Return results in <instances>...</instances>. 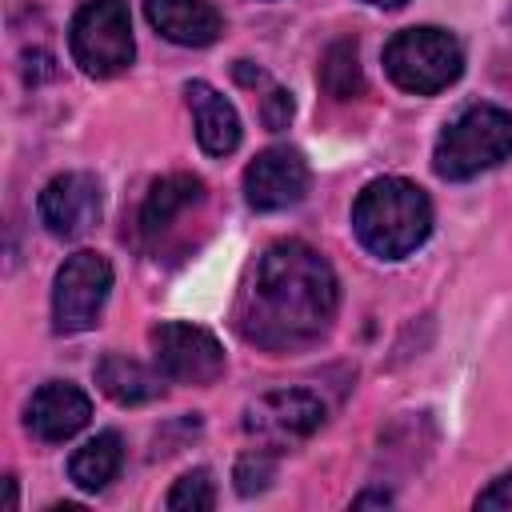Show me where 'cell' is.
I'll list each match as a JSON object with an SVG mask.
<instances>
[{
  "mask_svg": "<svg viewBox=\"0 0 512 512\" xmlns=\"http://www.w3.org/2000/svg\"><path fill=\"white\" fill-rule=\"evenodd\" d=\"M340 288L332 264L304 240L268 244L232 308L236 332L264 352L316 344L336 320Z\"/></svg>",
  "mask_w": 512,
  "mask_h": 512,
  "instance_id": "cell-1",
  "label": "cell"
},
{
  "mask_svg": "<svg viewBox=\"0 0 512 512\" xmlns=\"http://www.w3.org/2000/svg\"><path fill=\"white\" fill-rule=\"evenodd\" d=\"M352 232L372 256L404 260L432 232V200L404 176H380L360 188L352 204Z\"/></svg>",
  "mask_w": 512,
  "mask_h": 512,
  "instance_id": "cell-2",
  "label": "cell"
},
{
  "mask_svg": "<svg viewBox=\"0 0 512 512\" xmlns=\"http://www.w3.org/2000/svg\"><path fill=\"white\" fill-rule=\"evenodd\" d=\"M512 156V112L500 104L464 108L432 148V168L444 180H472Z\"/></svg>",
  "mask_w": 512,
  "mask_h": 512,
  "instance_id": "cell-3",
  "label": "cell"
},
{
  "mask_svg": "<svg viewBox=\"0 0 512 512\" xmlns=\"http://www.w3.org/2000/svg\"><path fill=\"white\" fill-rule=\"evenodd\" d=\"M384 72L396 88L412 96H436L464 72V48L452 32L420 24L404 28L384 44Z\"/></svg>",
  "mask_w": 512,
  "mask_h": 512,
  "instance_id": "cell-4",
  "label": "cell"
},
{
  "mask_svg": "<svg viewBox=\"0 0 512 512\" xmlns=\"http://www.w3.org/2000/svg\"><path fill=\"white\" fill-rule=\"evenodd\" d=\"M68 48L80 72L96 80L120 76L136 56L128 0H88L68 24Z\"/></svg>",
  "mask_w": 512,
  "mask_h": 512,
  "instance_id": "cell-5",
  "label": "cell"
},
{
  "mask_svg": "<svg viewBox=\"0 0 512 512\" xmlns=\"http://www.w3.org/2000/svg\"><path fill=\"white\" fill-rule=\"evenodd\" d=\"M112 292V264L100 252H72L52 280V324L64 336L88 332Z\"/></svg>",
  "mask_w": 512,
  "mask_h": 512,
  "instance_id": "cell-6",
  "label": "cell"
},
{
  "mask_svg": "<svg viewBox=\"0 0 512 512\" xmlns=\"http://www.w3.org/2000/svg\"><path fill=\"white\" fill-rule=\"evenodd\" d=\"M324 424V400L308 388H276L244 408V432L260 448H292Z\"/></svg>",
  "mask_w": 512,
  "mask_h": 512,
  "instance_id": "cell-7",
  "label": "cell"
},
{
  "mask_svg": "<svg viewBox=\"0 0 512 512\" xmlns=\"http://www.w3.org/2000/svg\"><path fill=\"white\" fill-rule=\"evenodd\" d=\"M156 368L176 384H216L224 376V348L220 340L184 320H164L148 332Z\"/></svg>",
  "mask_w": 512,
  "mask_h": 512,
  "instance_id": "cell-8",
  "label": "cell"
},
{
  "mask_svg": "<svg viewBox=\"0 0 512 512\" xmlns=\"http://www.w3.org/2000/svg\"><path fill=\"white\" fill-rule=\"evenodd\" d=\"M40 224L60 240H80L100 224L104 188L92 172H60L40 188Z\"/></svg>",
  "mask_w": 512,
  "mask_h": 512,
  "instance_id": "cell-9",
  "label": "cell"
},
{
  "mask_svg": "<svg viewBox=\"0 0 512 512\" xmlns=\"http://www.w3.org/2000/svg\"><path fill=\"white\" fill-rule=\"evenodd\" d=\"M308 192V160L296 148H264L244 168V196L256 212H280L300 204Z\"/></svg>",
  "mask_w": 512,
  "mask_h": 512,
  "instance_id": "cell-10",
  "label": "cell"
},
{
  "mask_svg": "<svg viewBox=\"0 0 512 512\" xmlns=\"http://www.w3.org/2000/svg\"><path fill=\"white\" fill-rule=\"evenodd\" d=\"M88 416H92V400H88L76 384H68V380H48V384H40V388L32 392L28 412H24V424H28V432H32L36 440H44V444H64V440H72V436L88 424Z\"/></svg>",
  "mask_w": 512,
  "mask_h": 512,
  "instance_id": "cell-11",
  "label": "cell"
},
{
  "mask_svg": "<svg viewBox=\"0 0 512 512\" xmlns=\"http://www.w3.org/2000/svg\"><path fill=\"white\" fill-rule=\"evenodd\" d=\"M144 16L180 48H208L224 32V16L208 0H144Z\"/></svg>",
  "mask_w": 512,
  "mask_h": 512,
  "instance_id": "cell-12",
  "label": "cell"
},
{
  "mask_svg": "<svg viewBox=\"0 0 512 512\" xmlns=\"http://www.w3.org/2000/svg\"><path fill=\"white\" fill-rule=\"evenodd\" d=\"M188 108H192V124H196V140L208 156H228L240 144V116L232 108V100H224L212 84L204 80H188L184 84Z\"/></svg>",
  "mask_w": 512,
  "mask_h": 512,
  "instance_id": "cell-13",
  "label": "cell"
},
{
  "mask_svg": "<svg viewBox=\"0 0 512 512\" xmlns=\"http://www.w3.org/2000/svg\"><path fill=\"white\" fill-rule=\"evenodd\" d=\"M200 200H204V184L192 172H172V176L156 180L148 188L144 204H140V236L144 240H160L176 224V216H184Z\"/></svg>",
  "mask_w": 512,
  "mask_h": 512,
  "instance_id": "cell-14",
  "label": "cell"
},
{
  "mask_svg": "<svg viewBox=\"0 0 512 512\" xmlns=\"http://www.w3.org/2000/svg\"><path fill=\"white\" fill-rule=\"evenodd\" d=\"M164 372L160 368H148L132 356H120V352H108L100 364H96V384L108 400H116L120 408H136V404H152L164 396Z\"/></svg>",
  "mask_w": 512,
  "mask_h": 512,
  "instance_id": "cell-15",
  "label": "cell"
},
{
  "mask_svg": "<svg viewBox=\"0 0 512 512\" xmlns=\"http://www.w3.org/2000/svg\"><path fill=\"white\" fill-rule=\"evenodd\" d=\"M124 464V440L116 432H96L92 440H84L72 460H68V480L80 488V492H100L116 480Z\"/></svg>",
  "mask_w": 512,
  "mask_h": 512,
  "instance_id": "cell-16",
  "label": "cell"
},
{
  "mask_svg": "<svg viewBox=\"0 0 512 512\" xmlns=\"http://www.w3.org/2000/svg\"><path fill=\"white\" fill-rule=\"evenodd\" d=\"M320 88L328 96H336V100H356L364 92V72H360V60H356V44L352 40L328 44L324 64H320Z\"/></svg>",
  "mask_w": 512,
  "mask_h": 512,
  "instance_id": "cell-17",
  "label": "cell"
},
{
  "mask_svg": "<svg viewBox=\"0 0 512 512\" xmlns=\"http://www.w3.org/2000/svg\"><path fill=\"white\" fill-rule=\"evenodd\" d=\"M168 508H172V512H208V508H216L212 472H208V468L184 472V476L172 484V492H168Z\"/></svg>",
  "mask_w": 512,
  "mask_h": 512,
  "instance_id": "cell-18",
  "label": "cell"
},
{
  "mask_svg": "<svg viewBox=\"0 0 512 512\" xmlns=\"http://www.w3.org/2000/svg\"><path fill=\"white\" fill-rule=\"evenodd\" d=\"M272 476H276V452H272V448H252V452L240 456V464H236V492H240V496L264 492Z\"/></svg>",
  "mask_w": 512,
  "mask_h": 512,
  "instance_id": "cell-19",
  "label": "cell"
},
{
  "mask_svg": "<svg viewBox=\"0 0 512 512\" xmlns=\"http://www.w3.org/2000/svg\"><path fill=\"white\" fill-rule=\"evenodd\" d=\"M288 120H292V96L284 88H268V96H264V124L272 132H280V128H288Z\"/></svg>",
  "mask_w": 512,
  "mask_h": 512,
  "instance_id": "cell-20",
  "label": "cell"
},
{
  "mask_svg": "<svg viewBox=\"0 0 512 512\" xmlns=\"http://www.w3.org/2000/svg\"><path fill=\"white\" fill-rule=\"evenodd\" d=\"M476 508H512V472H504V476H496L480 496H476Z\"/></svg>",
  "mask_w": 512,
  "mask_h": 512,
  "instance_id": "cell-21",
  "label": "cell"
},
{
  "mask_svg": "<svg viewBox=\"0 0 512 512\" xmlns=\"http://www.w3.org/2000/svg\"><path fill=\"white\" fill-rule=\"evenodd\" d=\"M392 496L388 492H368V496H356V504H388Z\"/></svg>",
  "mask_w": 512,
  "mask_h": 512,
  "instance_id": "cell-22",
  "label": "cell"
},
{
  "mask_svg": "<svg viewBox=\"0 0 512 512\" xmlns=\"http://www.w3.org/2000/svg\"><path fill=\"white\" fill-rule=\"evenodd\" d=\"M364 4H376V8H400V4H408V0H364Z\"/></svg>",
  "mask_w": 512,
  "mask_h": 512,
  "instance_id": "cell-23",
  "label": "cell"
}]
</instances>
